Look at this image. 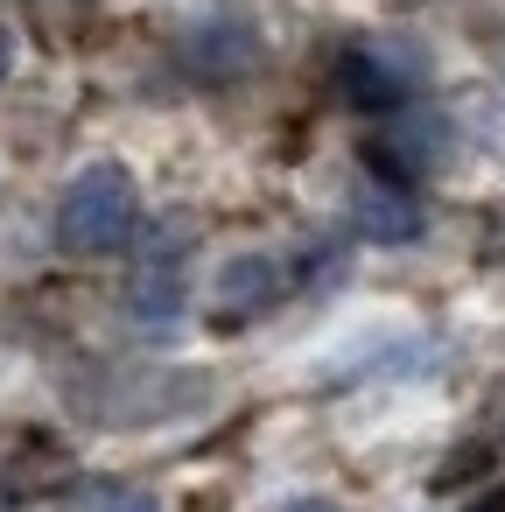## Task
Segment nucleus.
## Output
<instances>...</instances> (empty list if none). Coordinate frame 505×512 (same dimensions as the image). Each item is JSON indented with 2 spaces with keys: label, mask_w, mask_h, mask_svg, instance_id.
I'll return each instance as SVG.
<instances>
[{
  "label": "nucleus",
  "mask_w": 505,
  "mask_h": 512,
  "mask_svg": "<svg viewBox=\"0 0 505 512\" xmlns=\"http://www.w3.org/2000/svg\"><path fill=\"white\" fill-rule=\"evenodd\" d=\"M134 225H141V190L120 162H92L57 204V239L71 253H120Z\"/></svg>",
  "instance_id": "1"
},
{
  "label": "nucleus",
  "mask_w": 505,
  "mask_h": 512,
  "mask_svg": "<svg viewBox=\"0 0 505 512\" xmlns=\"http://www.w3.org/2000/svg\"><path fill=\"white\" fill-rule=\"evenodd\" d=\"M337 78H344V99H351V106H365V113H393V106L421 85V64L400 57V50H344Z\"/></svg>",
  "instance_id": "2"
},
{
  "label": "nucleus",
  "mask_w": 505,
  "mask_h": 512,
  "mask_svg": "<svg viewBox=\"0 0 505 512\" xmlns=\"http://www.w3.org/2000/svg\"><path fill=\"white\" fill-rule=\"evenodd\" d=\"M372 155L393 169V176H428L442 155H449V120L442 113H393L372 141Z\"/></svg>",
  "instance_id": "3"
},
{
  "label": "nucleus",
  "mask_w": 505,
  "mask_h": 512,
  "mask_svg": "<svg viewBox=\"0 0 505 512\" xmlns=\"http://www.w3.org/2000/svg\"><path fill=\"white\" fill-rule=\"evenodd\" d=\"M281 260H267V253H246V260H232L225 274H218V316L225 323H246V316H260L274 295H281Z\"/></svg>",
  "instance_id": "4"
},
{
  "label": "nucleus",
  "mask_w": 505,
  "mask_h": 512,
  "mask_svg": "<svg viewBox=\"0 0 505 512\" xmlns=\"http://www.w3.org/2000/svg\"><path fill=\"white\" fill-rule=\"evenodd\" d=\"M358 225L393 246V239H414V232H421V211H414L393 183H365V190H358Z\"/></svg>",
  "instance_id": "5"
},
{
  "label": "nucleus",
  "mask_w": 505,
  "mask_h": 512,
  "mask_svg": "<svg viewBox=\"0 0 505 512\" xmlns=\"http://www.w3.org/2000/svg\"><path fill=\"white\" fill-rule=\"evenodd\" d=\"M78 512H162V505H155V491H141V484H113V477H99V484L78 491Z\"/></svg>",
  "instance_id": "6"
},
{
  "label": "nucleus",
  "mask_w": 505,
  "mask_h": 512,
  "mask_svg": "<svg viewBox=\"0 0 505 512\" xmlns=\"http://www.w3.org/2000/svg\"><path fill=\"white\" fill-rule=\"evenodd\" d=\"M281 512H337V505H330V498H288Z\"/></svg>",
  "instance_id": "7"
},
{
  "label": "nucleus",
  "mask_w": 505,
  "mask_h": 512,
  "mask_svg": "<svg viewBox=\"0 0 505 512\" xmlns=\"http://www.w3.org/2000/svg\"><path fill=\"white\" fill-rule=\"evenodd\" d=\"M8 57H15V43H8V29H0V85H8Z\"/></svg>",
  "instance_id": "8"
},
{
  "label": "nucleus",
  "mask_w": 505,
  "mask_h": 512,
  "mask_svg": "<svg viewBox=\"0 0 505 512\" xmlns=\"http://www.w3.org/2000/svg\"><path fill=\"white\" fill-rule=\"evenodd\" d=\"M484 512H505V505H484Z\"/></svg>",
  "instance_id": "9"
}]
</instances>
